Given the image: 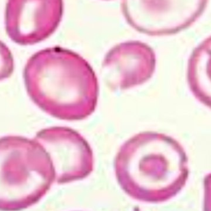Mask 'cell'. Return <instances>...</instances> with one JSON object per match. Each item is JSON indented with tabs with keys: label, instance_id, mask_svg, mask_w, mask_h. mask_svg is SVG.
<instances>
[{
	"label": "cell",
	"instance_id": "10",
	"mask_svg": "<svg viewBox=\"0 0 211 211\" xmlns=\"http://www.w3.org/2000/svg\"><path fill=\"white\" fill-rule=\"evenodd\" d=\"M204 211H211V173L204 178Z\"/></svg>",
	"mask_w": 211,
	"mask_h": 211
},
{
	"label": "cell",
	"instance_id": "9",
	"mask_svg": "<svg viewBox=\"0 0 211 211\" xmlns=\"http://www.w3.org/2000/svg\"><path fill=\"white\" fill-rule=\"evenodd\" d=\"M14 60L9 48L0 41V82L10 78L14 72Z\"/></svg>",
	"mask_w": 211,
	"mask_h": 211
},
{
	"label": "cell",
	"instance_id": "5",
	"mask_svg": "<svg viewBox=\"0 0 211 211\" xmlns=\"http://www.w3.org/2000/svg\"><path fill=\"white\" fill-rule=\"evenodd\" d=\"M63 12V0H8L6 33L18 44L33 45L55 32Z\"/></svg>",
	"mask_w": 211,
	"mask_h": 211
},
{
	"label": "cell",
	"instance_id": "11",
	"mask_svg": "<svg viewBox=\"0 0 211 211\" xmlns=\"http://www.w3.org/2000/svg\"><path fill=\"white\" fill-rule=\"evenodd\" d=\"M135 211H140V210H139V209H135Z\"/></svg>",
	"mask_w": 211,
	"mask_h": 211
},
{
	"label": "cell",
	"instance_id": "1",
	"mask_svg": "<svg viewBox=\"0 0 211 211\" xmlns=\"http://www.w3.org/2000/svg\"><path fill=\"white\" fill-rule=\"evenodd\" d=\"M24 80L31 100L53 117L82 120L96 108L97 76L85 58L70 49L54 46L33 54L25 64Z\"/></svg>",
	"mask_w": 211,
	"mask_h": 211
},
{
	"label": "cell",
	"instance_id": "7",
	"mask_svg": "<svg viewBox=\"0 0 211 211\" xmlns=\"http://www.w3.org/2000/svg\"><path fill=\"white\" fill-rule=\"evenodd\" d=\"M121 6L128 24L140 33L159 36L180 29L179 0H122Z\"/></svg>",
	"mask_w": 211,
	"mask_h": 211
},
{
	"label": "cell",
	"instance_id": "4",
	"mask_svg": "<svg viewBox=\"0 0 211 211\" xmlns=\"http://www.w3.org/2000/svg\"><path fill=\"white\" fill-rule=\"evenodd\" d=\"M34 140L46 151L56 173V182L66 183L87 177L93 170L94 156L81 134L66 127L43 128Z\"/></svg>",
	"mask_w": 211,
	"mask_h": 211
},
{
	"label": "cell",
	"instance_id": "2",
	"mask_svg": "<svg viewBox=\"0 0 211 211\" xmlns=\"http://www.w3.org/2000/svg\"><path fill=\"white\" fill-rule=\"evenodd\" d=\"M114 169L125 193L150 203L177 195L189 174L188 158L180 143L155 132L139 133L124 142L116 154Z\"/></svg>",
	"mask_w": 211,
	"mask_h": 211
},
{
	"label": "cell",
	"instance_id": "8",
	"mask_svg": "<svg viewBox=\"0 0 211 211\" xmlns=\"http://www.w3.org/2000/svg\"><path fill=\"white\" fill-rule=\"evenodd\" d=\"M187 80L196 100L211 109V38L192 53L188 63Z\"/></svg>",
	"mask_w": 211,
	"mask_h": 211
},
{
	"label": "cell",
	"instance_id": "6",
	"mask_svg": "<svg viewBox=\"0 0 211 211\" xmlns=\"http://www.w3.org/2000/svg\"><path fill=\"white\" fill-rule=\"evenodd\" d=\"M156 56L153 49L140 41L119 43L107 53L101 74L112 90H125L147 82L154 75Z\"/></svg>",
	"mask_w": 211,
	"mask_h": 211
},
{
	"label": "cell",
	"instance_id": "3",
	"mask_svg": "<svg viewBox=\"0 0 211 211\" xmlns=\"http://www.w3.org/2000/svg\"><path fill=\"white\" fill-rule=\"evenodd\" d=\"M55 182L51 159L34 138H0V210L30 207L46 195Z\"/></svg>",
	"mask_w": 211,
	"mask_h": 211
}]
</instances>
